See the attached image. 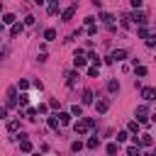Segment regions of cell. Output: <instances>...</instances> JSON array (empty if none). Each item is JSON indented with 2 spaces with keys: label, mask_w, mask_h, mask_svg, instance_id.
Returning a JSON list of instances; mask_svg holds the SVG:
<instances>
[{
  "label": "cell",
  "mask_w": 156,
  "mask_h": 156,
  "mask_svg": "<svg viewBox=\"0 0 156 156\" xmlns=\"http://www.w3.org/2000/svg\"><path fill=\"white\" fill-rule=\"evenodd\" d=\"M88 76H90V78H98V66H90V68H88Z\"/></svg>",
  "instance_id": "4316f807"
},
{
  "label": "cell",
  "mask_w": 156,
  "mask_h": 156,
  "mask_svg": "<svg viewBox=\"0 0 156 156\" xmlns=\"http://www.w3.org/2000/svg\"><path fill=\"white\" fill-rule=\"evenodd\" d=\"M136 34H139V37H141V39H146V37H149V29H146V27H144V24H141V27H139V29H136Z\"/></svg>",
  "instance_id": "44dd1931"
},
{
  "label": "cell",
  "mask_w": 156,
  "mask_h": 156,
  "mask_svg": "<svg viewBox=\"0 0 156 156\" xmlns=\"http://www.w3.org/2000/svg\"><path fill=\"white\" fill-rule=\"evenodd\" d=\"M56 117H58V115H56ZM56 117H49V127H51V129H58V122H61V119H56Z\"/></svg>",
  "instance_id": "d4e9b609"
},
{
  "label": "cell",
  "mask_w": 156,
  "mask_h": 156,
  "mask_svg": "<svg viewBox=\"0 0 156 156\" xmlns=\"http://www.w3.org/2000/svg\"><path fill=\"white\" fill-rule=\"evenodd\" d=\"M73 2H78V0H73Z\"/></svg>",
  "instance_id": "f35d334b"
},
{
  "label": "cell",
  "mask_w": 156,
  "mask_h": 156,
  "mask_svg": "<svg viewBox=\"0 0 156 156\" xmlns=\"http://www.w3.org/2000/svg\"><path fill=\"white\" fill-rule=\"evenodd\" d=\"M107 90H110V93H117V90H119V83H117V80H110V83H107Z\"/></svg>",
  "instance_id": "ac0fdd59"
},
{
  "label": "cell",
  "mask_w": 156,
  "mask_h": 156,
  "mask_svg": "<svg viewBox=\"0 0 156 156\" xmlns=\"http://www.w3.org/2000/svg\"><path fill=\"white\" fill-rule=\"evenodd\" d=\"M20 151H24V154H29V151H32V141H29L24 134H22V139H20Z\"/></svg>",
  "instance_id": "8992f818"
},
{
  "label": "cell",
  "mask_w": 156,
  "mask_h": 156,
  "mask_svg": "<svg viewBox=\"0 0 156 156\" xmlns=\"http://www.w3.org/2000/svg\"><path fill=\"white\" fill-rule=\"evenodd\" d=\"M95 32H98V27H95V22H90L88 24V34H95Z\"/></svg>",
  "instance_id": "4dcf8cb0"
},
{
  "label": "cell",
  "mask_w": 156,
  "mask_h": 156,
  "mask_svg": "<svg viewBox=\"0 0 156 156\" xmlns=\"http://www.w3.org/2000/svg\"><path fill=\"white\" fill-rule=\"evenodd\" d=\"M151 141H154V139H151V136H149V134H141V136H139V139H136V136H134V144H141V146H151Z\"/></svg>",
  "instance_id": "ba28073f"
},
{
  "label": "cell",
  "mask_w": 156,
  "mask_h": 156,
  "mask_svg": "<svg viewBox=\"0 0 156 156\" xmlns=\"http://www.w3.org/2000/svg\"><path fill=\"white\" fill-rule=\"evenodd\" d=\"M93 102V90H83V105H90Z\"/></svg>",
  "instance_id": "2e32d148"
},
{
  "label": "cell",
  "mask_w": 156,
  "mask_h": 156,
  "mask_svg": "<svg viewBox=\"0 0 156 156\" xmlns=\"http://www.w3.org/2000/svg\"><path fill=\"white\" fill-rule=\"evenodd\" d=\"M117 151H119L117 144H107V154H110V156H117Z\"/></svg>",
  "instance_id": "ffe728a7"
},
{
  "label": "cell",
  "mask_w": 156,
  "mask_h": 156,
  "mask_svg": "<svg viewBox=\"0 0 156 156\" xmlns=\"http://www.w3.org/2000/svg\"><path fill=\"white\" fill-rule=\"evenodd\" d=\"M71 117H73V115H68V112H61V115H58L61 124H68V122H71Z\"/></svg>",
  "instance_id": "d6986e66"
},
{
  "label": "cell",
  "mask_w": 156,
  "mask_h": 156,
  "mask_svg": "<svg viewBox=\"0 0 156 156\" xmlns=\"http://www.w3.org/2000/svg\"><path fill=\"white\" fill-rule=\"evenodd\" d=\"M134 71H136V76H146V68L144 66H134Z\"/></svg>",
  "instance_id": "83f0119b"
},
{
  "label": "cell",
  "mask_w": 156,
  "mask_h": 156,
  "mask_svg": "<svg viewBox=\"0 0 156 156\" xmlns=\"http://www.w3.org/2000/svg\"><path fill=\"white\" fill-rule=\"evenodd\" d=\"M56 10H58V2H56V0H51V2H49V15H54Z\"/></svg>",
  "instance_id": "484cf974"
},
{
  "label": "cell",
  "mask_w": 156,
  "mask_h": 156,
  "mask_svg": "<svg viewBox=\"0 0 156 156\" xmlns=\"http://www.w3.org/2000/svg\"><path fill=\"white\" fill-rule=\"evenodd\" d=\"M73 127H76V132H78V134H85L90 127H95V119H90V117H88V119H78Z\"/></svg>",
  "instance_id": "6da1fadb"
},
{
  "label": "cell",
  "mask_w": 156,
  "mask_h": 156,
  "mask_svg": "<svg viewBox=\"0 0 156 156\" xmlns=\"http://www.w3.org/2000/svg\"><path fill=\"white\" fill-rule=\"evenodd\" d=\"M132 20H134V22H136V24H146V22H149V20H146V15H144V12H134V15H132Z\"/></svg>",
  "instance_id": "30bf717a"
},
{
  "label": "cell",
  "mask_w": 156,
  "mask_h": 156,
  "mask_svg": "<svg viewBox=\"0 0 156 156\" xmlns=\"http://www.w3.org/2000/svg\"><path fill=\"white\" fill-rule=\"evenodd\" d=\"M107 107H110V100H105V98H100L98 102H95V110L102 115V112H107Z\"/></svg>",
  "instance_id": "5b68a950"
},
{
  "label": "cell",
  "mask_w": 156,
  "mask_h": 156,
  "mask_svg": "<svg viewBox=\"0 0 156 156\" xmlns=\"http://www.w3.org/2000/svg\"><path fill=\"white\" fill-rule=\"evenodd\" d=\"M88 58H90L95 66H100V58H98V54H95V51H88Z\"/></svg>",
  "instance_id": "603a6c76"
},
{
  "label": "cell",
  "mask_w": 156,
  "mask_h": 156,
  "mask_svg": "<svg viewBox=\"0 0 156 156\" xmlns=\"http://www.w3.org/2000/svg\"><path fill=\"white\" fill-rule=\"evenodd\" d=\"M151 156H156V151H154V154H151Z\"/></svg>",
  "instance_id": "8d00e7d4"
},
{
  "label": "cell",
  "mask_w": 156,
  "mask_h": 156,
  "mask_svg": "<svg viewBox=\"0 0 156 156\" xmlns=\"http://www.w3.org/2000/svg\"><path fill=\"white\" fill-rule=\"evenodd\" d=\"M44 39H46V41L56 39V32H54V29H46V32H44Z\"/></svg>",
  "instance_id": "7402d4cb"
},
{
  "label": "cell",
  "mask_w": 156,
  "mask_h": 156,
  "mask_svg": "<svg viewBox=\"0 0 156 156\" xmlns=\"http://www.w3.org/2000/svg\"><path fill=\"white\" fill-rule=\"evenodd\" d=\"M2 24H10V27H12V24H15V15H12V12H5V15H2Z\"/></svg>",
  "instance_id": "4fadbf2b"
},
{
  "label": "cell",
  "mask_w": 156,
  "mask_h": 156,
  "mask_svg": "<svg viewBox=\"0 0 156 156\" xmlns=\"http://www.w3.org/2000/svg\"><path fill=\"white\" fill-rule=\"evenodd\" d=\"M34 2H37V5H44V2H46V0H34Z\"/></svg>",
  "instance_id": "d590c367"
},
{
  "label": "cell",
  "mask_w": 156,
  "mask_h": 156,
  "mask_svg": "<svg viewBox=\"0 0 156 156\" xmlns=\"http://www.w3.org/2000/svg\"><path fill=\"white\" fill-rule=\"evenodd\" d=\"M132 7H134V10H139V7H141V0H132Z\"/></svg>",
  "instance_id": "e575fe53"
},
{
  "label": "cell",
  "mask_w": 156,
  "mask_h": 156,
  "mask_svg": "<svg viewBox=\"0 0 156 156\" xmlns=\"http://www.w3.org/2000/svg\"><path fill=\"white\" fill-rule=\"evenodd\" d=\"M27 102H29V98H27V95H20V105H22V107H24V105H27Z\"/></svg>",
  "instance_id": "d6a6232c"
},
{
  "label": "cell",
  "mask_w": 156,
  "mask_h": 156,
  "mask_svg": "<svg viewBox=\"0 0 156 156\" xmlns=\"http://www.w3.org/2000/svg\"><path fill=\"white\" fill-rule=\"evenodd\" d=\"M98 146H100V139L98 136H90L88 139V149H98Z\"/></svg>",
  "instance_id": "e0dca14e"
},
{
  "label": "cell",
  "mask_w": 156,
  "mask_h": 156,
  "mask_svg": "<svg viewBox=\"0 0 156 156\" xmlns=\"http://www.w3.org/2000/svg\"><path fill=\"white\" fill-rule=\"evenodd\" d=\"M100 20H102V22H105V24H107L110 29H115V17H112V15H107V12H102V15H100Z\"/></svg>",
  "instance_id": "9c48e42d"
},
{
  "label": "cell",
  "mask_w": 156,
  "mask_h": 156,
  "mask_svg": "<svg viewBox=\"0 0 156 156\" xmlns=\"http://www.w3.org/2000/svg\"><path fill=\"white\" fill-rule=\"evenodd\" d=\"M146 115H149V110H146V105H139V107H136V117H139V122H146V119H149Z\"/></svg>",
  "instance_id": "52a82bcc"
},
{
  "label": "cell",
  "mask_w": 156,
  "mask_h": 156,
  "mask_svg": "<svg viewBox=\"0 0 156 156\" xmlns=\"http://www.w3.org/2000/svg\"><path fill=\"white\" fill-rule=\"evenodd\" d=\"M71 115H76V117H83V110H80V105H73V107H71Z\"/></svg>",
  "instance_id": "cb8c5ba5"
},
{
  "label": "cell",
  "mask_w": 156,
  "mask_h": 156,
  "mask_svg": "<svg viewBox=\"0 0 156 156\" xmlns=\"http://www.w3.org/2000/svg\"><path fill=\"white\" fill-rule=\"evenodd\" d=\"M7 129H10V132H17V129H20V122H10Z\"/></svg>",
  "instance_id": "f1b7e54d"
},
{
  "label": "cell",
  "mask_w": 156,
  "mask_h": 156,
  "mask_svg": "<svg viewBox=\"0 0 156 156\" xmlns=\"http://www.w3.org/2000/svg\"><path fill=\"white\" fill-rule=\"evenodd\" d=\"M34 156H39V154H34Z\"/></svg>",
  "instance_id": "74e56055"
},
{
  "label": "cell",
  "mask_w": 156,
  "mask_h": 156,
  "mask_svg": "<svg viewBox=\"0 0 156 156\" xmlns=\"http://www.w3.org/2000/svg\"><path fill=\"white\" fill-rule=\"evenodd\" d=\"M73 15H76V2H73V5H68V7H66V10L61 12V20H63V22H68V20H71Z\"/></svg>",
  "instance_id": "277c9868"
},
{
  "label": "cell",
  "mask_w": 156,
  "mask_h": 156,
  "mask_svg": "<svg viewBox=\"0 0 156 156\" xmlns=\"http://www.w3.org/2000/svg\"><path fill=\"white\" fill-rule=\"evenodd\" d=\"M71 149H73V151H80V149H83V144H80V141H73V144H71Z\"/></svg>",
  "instance_id": "1f68e13d"
},
{
  "label": "cell",
  "mask_w": 156,
  "mask_h": 156,
  "mask_svg": "<svg viewBox=\"0 0 156 156\" xmlns=\"http://www.w3.org/2000/svg\"><path fill=\"white\" fill-rule=\"evenodd\" d=\"M124 56H127V51H124V49H117V51H112V61H124Z\"/></svg>",
  "instance_id": "7c38bea8"
},
{
  "label": "cell",
  "mask_w": 156,
  "mask_h": 156,
  "mask_svg": "<svg viewBox=\"0 0 156 156\" xmlns=\"http://www.w3.org/2000/svg\"><path fill=\"white\" fill-rule=\"evenodd\" d=\"M17 105V88H10L7 90V105L5 107H15Z\"/></svg>",
  "instance_id": "3957f363"
},
{
  "label": "cell",
  "mask_w": 156,
  "mask_h": 156,
  "mask_svg": "<svg viewBox=\"0 0 156 156\" xmlns=\"http://www.w3.org/2000/svg\"><path fill=\"white\" fill-rule=\"evenodd\" d=\"M129 132L136 134V132H139V122H129Z\"/></svg>",
  "instance_id": "f546056e"
},
{
  "label": "cell",
  "mask_w": 156,
  "mask_h": 156,
  "mask_svg": "<svg viewBox=\"0 0 156 156\" xmlns=\"http://www.w3.org/2000/svg\"><path fill=\"white\" fill-rule=\"evenodd\" d=\"M66 78H68V80H66L68 85H76V78H78V73H76V71H68V73H66Z\"/></svg>",
  "instance_id": "9a60e30c"
},
{
  "label": "cell",
  "mask_w": 156,
  "mask_h": 156,
  "mask_svg": "<svg viewBox=\"0 0 156 156\" xmlns=\"http://www.w3.org/2000/svg\"><path fill=\"white\" fill-rule=\"evenodd\" d=\"M141 98H144L146 102H154V100H156V88H144V90H141Z\"/></svg>",
  "instance_id": "7a4b0ae2"
},
{
  "label": "cell",
  "mask_w": 156,
  "mask_h": 156,
  "mask_svg": "<svg viewBox=\"0 0 156 156\" xmlns=\"http://www.w3.org/2000/svg\"><path fill=\"white\" fill-rule=\"evenodd\" d=\"M22 29H24V24H22V22H15V24L10 27V34H12V37H17V34H20Z\"/></svg>",
  "instance_id": "8fae6325"
},
{
  "label": "cell",
  "mask_w": 156,
  "mask_h": 156,
  "mask_svg": "<svg viewBox=\"0 0 156 156\" xmlns=\"http://www.w3.org/2000/svg\"><path fill=\"white\" fill-rule=\"evenodd\" d=\"M127 136H129V134H127V132H119V134H117V141H124V139H127Z\"/></svg>",
  "instance_id": "836d02e7"
},
{
  "label": "cell",
  "mask_w": 156,
  "mask_h": 156,
  "mask_svg": "<svg viewBox=\"0 0 156 156\" xmlns=\"http://www.w3.org/2000/svg\"><path fill=\"white\" fill-rule=\"evenodd\" d=\"M127 156H141V151H139V144H132V146L127 149Z\"/></svg>",
  "instance_id": "5bb4252c"
}]
</instances>
